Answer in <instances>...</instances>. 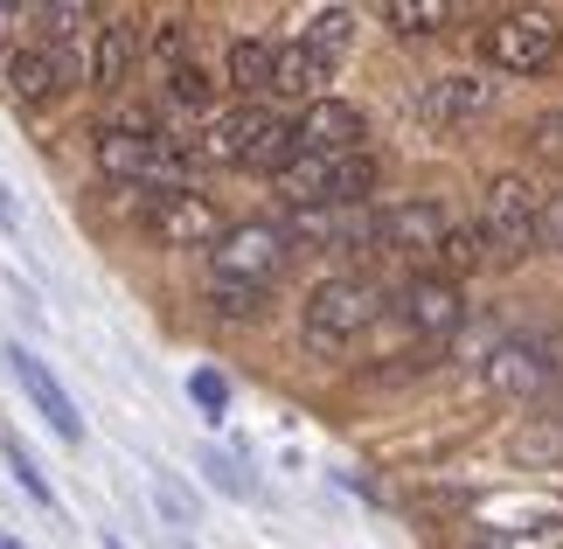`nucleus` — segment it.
I'll return each instance as SVG.
<instances>
[{
    "label": "nucleus",
    "instance_id": "obj_1",
    "mask_svg": "<svg viewBox=\"0 0 563 549\" xmlns=\"http://www.w3.org/2000/svg\"><path fill=\"white\" fill-rule=\"evenodd\" d=\"M188 161L175 140L161 133H133V125H104L98 133V167L112 182H133V188H154V195H188Z\"/></svg>",
    "mask_w": 563,
    "mask_h": 549
},
{
    "label": "nucleus",
    "instance_id": "obj_2",
    "mask_svg": "<svg viewBox=\"0 0 563 549\" xmlns=\"http://www.w3.org/2000/svg\"><path fill=\"white\" fill-rule=\"evenodd\" d=\"M383 320V285L376 278H320L307 293V348L313 355H341L362 327Z\"/></svg>",
    "mask_w": 563,
    "mask_h": 549
},
{
    "label": "nucleus",
    "instance_id": "obj_3",
    "mask_svg": "<svg viewBox=\"0 0 563 549\" xmlns=\"http://www.w3.org/2000/svg\"><path fill=\"white\" fill-rule=\"evenodd\" d=\"M376 188V161L369 153H299V161L278 174V195H286L292 209H355L369 202Z\"/></svg>",
    "mask_w": 563,
    "mask_h": 549
},
{
    "label": "nucleus",
    "instance_id": "obj_4",
    "mask_svg": "<svg viewBox=\"0 0 563 549\" xmlns=\"http://www.w3.org/2000/svg\"><path fill=\"white\" fill-rule=\"evenodd\" d=\"M481 237H487L494 265H522V257L543 244V202H536V188L522 182V174L487 182V195H481Z\"/></svg>",
    "mask_w": 563,
    "mask_h": 549
},
{
    "label": "nucleus",
    "instance_id": "obj_5",
    "mask_svg": "<svg viewBox=\"0 0 563 549\" xmlns=\"http://www.w3.org/2000/svg\"><path fill=\"white\" fill-rule=\"evenodd\" d=\"M209 257H216V278H230V285H272L292 257V237L278 223H236L223 230V244Z\"/></svg>",
    "mask_w": 563,
    "mask_h": 549
},
{
    "label": "nucleus",
    "instance_id": "obj_6",
    "mask_svg": "<svg viewBox=\"0 0 563 549\" xmlns=\"http://www.w3.org/2000/svg\"><path fill=\"white\" fill-rule=\"evenodd\" d=\"M563 50V29L550 14H501L487 29V56H494V70H508V77H543L550 63Z\"/></svg>",
    "mask_w": 563,
    "mask_h": 549
},
{
    "label": "nucleus",
    "instance_id": "obj_7",
    "mask_svg": "<svg viewBox=\"0 0 563 549\" xmlns=\"http://www.w3.org/2000/svg\"><path fill=\"white\" fill-rule=\"evenodd\" d=\"M563 376V362H556V348L550 341H536V334H508V341H494L487 348V389L494 397H543V389Z\"/></svg>",
    "mask_w": 563,
    "mask_h": 549
},
{
    "label": "nucleus",
    "instance_id": "obj_8",
    "mask_svg": "<svg viewBox=\"0 0 563 549\" xmlns=\"http://www.w3.org/2000/svg\"><path fill=\"white\" fill-rule=\"evenodd\" d=\"M286 237L292 244H313V251H362V244L383 237V216L369 202H355V209H292Z\"/></svg>",
    "mask_w": 563,
    "mask_h": 549
},
{
    "label": "nucleus",
    "instance_id": "obj_9",
    "mask_svg": "<svg viewBox=\"0 0 563 549\" xmlns=\"http://www.w3.org/2000/svg\"><path fill=\"white\" fill-rule=\"evenodd\" d=\"M8 369H14V383L29 389V404L42 410V425H49L63 446H77V438H84V417H77V404H70V389L49 376V362L29 355V348H8Z\"/></svg>",
    "mask_w": 563,
    "mask_h": 549
},
{
    "label": "nucleus",
    "instance_id": "obj_10",
    "mask_svg": "<svg viewBox=\"0 0 563 549\" xmlns=\"http://www.w3.org/2000/svg\"><path fill=\"white\" fill-rule=\"evenodd\" d=\"M397 314H404L410 334L445 341L452 327L466 320V299H460V285H452V278H410L404 293H397Z\"/></svg>",
    "mask_w": 563,
    "mask_h": 549
},
{
    "label": "nucleus",
    "instance_id": "obj_11",
    "mask_svg": "<svg viewBox=\"0 0 563 549\" xmlns=\"http://www.w3.org/2000/svg\"><path fill=\"white\" fill-rule=\"evenodd\" d=\"M362 133H369V125H362V112L349 98H313L307 112H299V153H362Z\"/></svg>",
    "mask_w": 563,
    "mask_h": 549
},
{
    "label": "nucleus",
    "instance_id": "obj_12",
    "mask_svg": "<svg viewBox=\"0 0 563 549\" xmlns=\"http://www.w3.org/2000/svg\"><path fill=\"white\" fill-rule=\"evenodd\" d=\"M146 223H154L161 244L175 251H195V244H223V223H216V209L202 195H161L154 209H146Z\"/></svg>",
    "mask_w": 563,
    "mask_h": 549
},
{
    "label": "nucleus",
    "instance_id": "obj_13",
    "mask_svg": "<svg viewBox=\"0 0 563 549\" xmlns=\"http://www.w3.org/2000/svg\"><path fill=\"white\" fill-rule=\"evenodd\" d=\"M383 237L397 251H410V257H439L452 223H445L439 202H397V209H383Z\"/></svg>",
    "mask_w": 563,
    "mask_h": 549
},
{
    "label": "nucleus",
    "instance_id": "obj_14",
    "mask_svg": "<svg viewBox=\"0 0 563 549\" xmlns=\"http://www.w3.org/2000/svg\"><path fill=\"white\" fill-rule=\"evenodd\" d=\"M418 112L431 125H466V119L494 112V84H481V77H431L424 98H418Z\"/></svg>",
    "mask_w": 563,
    "mask_h": 549
},
{
    "label": "nucleus",
    "instance_id": "obj_15",
    "mask_svg": "<svg viewBox=\"0 0 563 549\" xmlns=\"http://www.w3.org/2000/svg\"><path fill=\"white\" fill-rule=\"evenodd\" d=\"M70 77H77L70 56H63V50H42V42H21V50L8 56V84H14L21 98H56Z\"/></svg>",
    "mask_w": 563,
    "mask_h": 549
},
{
    "label": "nucleus",
    "instance_id": "obj_16",
    "mask_svg": "<svg viewBox=\"0 0 563 549\" xmlns=\"http://www.w3.org/2000/svg\"><path fill=\"white\" fill-rule=\"evenodd\" d=\"M328 77H334L328 56H313L307 42H278V70H272V91L278 98H313Z\"/></svg>",
    "mask_w": 563,
    "mask_h": 549
},
{
    "label": "nucleus",
    "instance_id": "obj_17",
    "mask_svg": "<svg viewBox=\"0 0 563 549\" xmlns=\"http://www.w3.org/2000/svg\"><path fill=\"white\" fill-rule=\"evenodd\" d=\"M272 70H278V42H265V35H244V42H230V84H236L244 98L272 91Z\"/></svg>",
    "mask_w": 563,
    "mask_h": 549
},
{
    "label": "nucleus",
    "instance_id": "obj_18",
    "mask_svg": "<svg viewBox=\"0 0 563 549\" xmlns=\"http://www.w3.org/2000/svg\"><path fill=\"white\" fill-rule=\"evenodd\" d=\"M125 70H133V29H125V21H104V29H98V56H91V84H98V91H119Z\"/></svg>",
    "mask_w": 563,
    "mask_h": 549
},
{
    "label": "nucleus",
    "instance_id": "obj_19",
    "mask_svg": "<svg viewBox=\"0 0 563 549\" xmlns=\"http://www.w3.org/2000/svg\"><path fill=\"white\" fill-rule=\"evenodd\" d=\"M473 549H563V515H529L515 529H481Z\"/></svg>",
    "mask_w": 563,
    "mask_h": 549
},
{
    "label": "nucleus",
    "instance_id": "obj_20",
    "mask_svg": "<svg viewBox=\"0 0 563 549\" xmlns=\"http://www.w3.org/2000/svg\"><path fill=\"white\" fill-rule=\"evenodd\" d=\"M299 42H307L313 56L341 63V56H349V42H355V14H349V8H320V14L307 21V35H299Z\"/></svg>",
    "mask_w": 563,
    "mask_h": 549
},
{
    "label": "nucleus",
    "instance_id": "obj_21",
    "mask_svg": "<svg viewBox=\"0 0 563 549\" xmlns=\"http://www.w3.org/2000/svg\"><path fill=\"white\" fill-rule=\"evenodd\" d=\"M0 459H8V473L21 480V494H29L35 501V508H56V487H49V473H42L35 466V452L29 446H21V438L8 431V438H0Z\"/></svg>",
    "mask_w": 563,
    "mask_h": 549
},
{
    "label": "nucleus",
    "instance_id": "obj_22",
    "mask_svg": "<svg viewBox=\"0 0 563 549\" xmlns=\"http://www.w3.org/2000/svg\"><path fill=\"white\" fill-rule=\"evenodd\" d=\"M383 21H389L397 35H439L445 21H452V8H445V0H389Z\"/></svg>",
    "mask_w": 563,
    "mask_h": 549
},
{
    "label": "nucleus",
    "instance_id": "obj_23",
    "mask_svg": "<svg viewBox=\"0 0 563 549\" xmlns=\"http://www.w3.org/2000/svg\"><path fill=\"white\" fill-rule=\"evenodd\" d=\"M195 466H202V473H209V480H216V487H223V494H236V501H257V480H251L244 466H236L230 452L202 446V452H195Z\"/></svg>",
    "mask_w": 563,
    "mask_h": 549
},
{
    "label": "nucleus",
    "instance_id": "obj_24",
    "mask_svg": "<svg viewBox=\"0 0 563 549\" xmlns=\"http://www.w3.org/2000/svg\"><path fill=\"white\" fill-rule=\"evenodd\" d=\"M209 306H216L223 320H251L257 306H265V285H230V278H216V285H209Z\"/></svg>",
    "mask_w": 563,
    "mask_h": 549
},
{
    "label": "nucleus",
    "instance_id": "obj_25",
    "mask_svg": "<svg viewBox=\"0 0 563 549\" xmlns=\"http://www.w3.org/2000/svg\"><path fill=\"white\" fill-rule=\"evenodd\" d=\"M188 397H195V410H202V417H223L230 410V383L216 376V369H195V376H188Z\"/></svg>",
    "mask_w": 563,
    "mask_h": 549
},
{
    "label": "nucleus",
    "instance_id": "obj_26",
    "mask_svg": "<svg viewBox=\"0 0 563 549\" xmlns=\"http://www.w3.org/2000/svg\"><path fill=\"white\" fill-rule=\"evenodd\" d=\"M439 257H445V272H473V265L487 257V237H481V230H452Z\"/></svg>",
    "mask_w": 563,
    "mask_h": 549
},
{
    "label": "nucleus",
    "instance_id": "obj_27",
    "mask_svg": "<svg viewBox=\"0 0 563 549\" xmlns=\"http://www.w3.org/2000/svg\"><path fill=\"white\" fill-rule=\"evenodd\" d=\"M515 459H563V425H529L515 438Z\"/></svg>",
    "mask_w": 563,
    "mask_h": 549
},
{
    "label": "nucleus",
    "instance_id": "obj_28",
    "mask_svg": "<svg viewBox=\"0 0 563 549\" xmlns=\"http://www.w3.org/2000/svg\"><path fill=\"white\" fill-rule=\"evenodd\" d=\"M167 98H175V105H188V112H195V105H209V84H202V70H195V63H175V70H167Z\"/></svg>",
    "mask_w": 563,
    "mask_h": 549
},
{
    "label": "nucleus",
    "instance_id": "obj_29",
    "mask_svg": "<svg viewBox=\"0 0 563 549\" xmlns=\"http://www.w3.org/2000/svg\"><path fill=\"white\" fill-rule=\"evenodd\" d=\"M35 21H49V42H63V35H77L84 21H91V8H84V0H77V8H70V0H49V8H35Z\"/></svg>",
    "mask_w": 563,
    "mask_h": 549
},
{
    "label": "nucleus",
    "instance_id": "obj_30",
    "mask_svg": "<svg viewBox=\"0 0 563 549\" xmlns=\"http://www.w3.org/2000/svg\"><path fill=\"white\" fill-rule=\"evenodd\" d=\"M154 501L167 508V521H195V501H188V494H181V487H175V480H167V473L154 480Z\"/></svg>",
    "mask_w": 563,
    "mask_h": 549
},
{
    "label": "nucleus",
    "instance_id": "obj_31",
    "mask_svg": "<svg viewBox=\"0 0 563 549\" xmlns=\"http://www.w3.org/2000/svg\"><path fill=\"white\" fill-rule=\"evenodd\" d=\"M543 244L563 251V195H556V202H543Z\"/></svg>",
    "mask_w": 563,
    "mask_h": 549
},
{
    "label": "nucleus",
    "instance_id": "obj_32",
    "mask_svg": "<svg viewBox=\"0 0 563 549\" xmlns=\"http://www.w3.org/2000/svg\"><path fill=\"white\" fill-rule=\"evenodd\" d=\"M536 146H543V153H563V112H550L543 125H536Z\"/></svg>",
    "mask_w": 563,
    "mask_h": 549
},
{
    "label": "nucleus",
    "instance_id": "obj_33",
    "mask_svg": "<svg viewBox=\"0 0 563 549\" xmlns=\"http://www.w3.org/2000/svg\"><path fill=\"white\" fill-rule=\"evenodd\" d=\"M14 29H21V8H0V42H8Z\"/></svg>",
    "mask_w": 563,
    "mask_h": 549
},
{
    "label": "nucleus",
    "instance_id": "obj_34",
    "mask_svg": "<svg viewBox=\"0 0 563 549\" xmlns=\"http://www.w3.org/2000/svg\"><path fill=\"white\" fill-rule=\"evenodd\" d=\"M0 223H14V202H8V188H0Z\"/></svg>",
    "mask_w": 563,
    "mask_h": 549
},
{
    "label": "nucleus",
    "instance_id": "obj_35",
    "mask_svg": "<svg viewBox=\"0 0 563 549\" xmlns=\"http://www.w3.org/2000/svg\"><path fill=\"white\" fill-rule=\"evenodd\" d=\"M98 549H133V542H119V536H104V542H98Z\"/></svg>",
    "mask_w": 563,
    "mask_h": 549
},
{
    "label": "nucleus",
    "instance_id": "obj_36",
    "mask_svg": "<svg viewBox=\"0 0 563 549\" xmlns=\"http://www.w3.org/2000/svg\"><path fill=\"white\" fill-rule=\"evenodd\" d=\"M0 549H29V542H21V536H0Z\"/></svg>",
    "mask_w": 563,
    "mask_h": 549
}]
</instances>
